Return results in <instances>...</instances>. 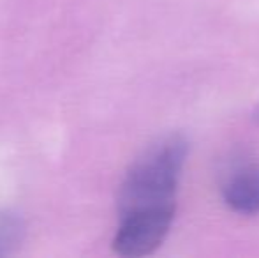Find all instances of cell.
<instances>
[{"label":"cell","instance_id":"obj_4","mask_svg":"<svg viewBox=\"0 0 259 258\" xmlns=\"http://www.w3.org/2000/svg\"><path fill=\"white\" fill-rule=\"evenodd\" d=\"M257 115H259V114H257Z\"/></svg>","mask_w":259,"mask_h":258},{"label":"cell","instance_id":"obj_3","mask_svg":"<svg viewBox=\"0 0 259 258\" xmlns=\"http://www.w3.org/2000/svg\"><path fill=\"white\" fill-rule=\"evenodd\" d=\"M27 232L23 217L13 210H0V256H9L21 246Z\"/></svg>","mask_w":259,"mask_h":258},{"label":"cell","instance_id":"obj_1","mask_svg":"<svg viewBox=\"0 0 259 258\" xmlns=\"http://www.w3.org/2000/svg\"><path fill=\"white\" fill-rule=\"evenodd\" d=\"M187 158V145L177 136L145 151L127 170L118 193V219L171 221Z\"/></svg>","mask_w":259,"mask_h":258},{"label":"cell","instance_id":"obj_2","mask_svg":"<svg viewBox=\"0 0 259 258\" xmlns=\"http://www.w3.org/2000/svg\"><path fill=\"white\" fill-rule=\"evenodd\" d=\"M222 198L231 210L243 216L259 212V165L236 168L222 186Z\"/></svg>","mask_w":259,"mask_h":258}]
</instances>
